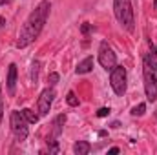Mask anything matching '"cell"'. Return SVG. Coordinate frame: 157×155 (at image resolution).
Instances as JSON below:
<instances>
[{"mask_svg":"<svg viewBox=\"0 0 157 155\" xmlns=\"http://www.w3.org/2000/svg\"><path fill=\"white\" fill-rule=\"evenodd\" d=\"M119 152H121V150H119L117 146H115V148H110V150H108V153H119Z\"/></svg>","mask_w":157,"mask_h":155,"instance_id":"cell-19","label":"cell"},{"mask_svg":"<svg viewBox=\"0 0 157 155\" xmlns=\"http://www.w3.org/2000/svg\"><path fill=\"white\" fill-rule=\"evenodd\" d=\"M48 82H49V86H55V84L59 82V73H49V77H48Z\"/></svg>","mask_w":157,"mask_h":155,"instance_id":"cell-15","label":"cell"},{"mask_svg":"<svg viewBox=\"0 0 157 155\" xmlns=\"http://www.w3.org/2000/svg\"><path fill=\"white\" fill-rule=\"evenodd\" d=\"M143 77H144V93L150 102L157 99V73L154 64V55H146L143 60Z\"/></svg>","mask_w":157,"mask_h":155,"instance_id":"cell-2","label":"cell"},{"mask_svg":"<svg viewBox=\"0 0 157 155\" xmlns=\"http://www.w3.org/2000/svg\"><path fill=\"white\" fill-rule=\"evenodd\" d=\"M144 110H146V104H137L133 110H132V115L133 117H141L144 115Z\"/></svg>","mask_w":157,"mask_h":155,"instance_id":"cell-13","label":"cell"},{"mask_svg":"<svg viewBox=\"0 0 157 155\" xmlns=\"http://www.w3.org/2000/svg\"><path fill=\"white\" fill-rule=\"evenodd\" d=\"M93 70V57H86L82 62H78L77 66V75H86V73H90Z\"/></svg>","mask_w":157,"mask_h":155,"instance_id":"cell-9","label":"cell"},{"mask_svg":"<svg viewBox=\"0 0 157 155\" xmlns=\"http://www.w3.org/2000/svg\"><path fill=\"white\" fill-rule=\"evenodd\" d=\"M2 112H4V102H2V88H0V120H2Z\"/></svg>","mask_w":157,"mask_h":155,"instance_id":"cell-17","label":"cell"},{"mask_svg":"<svg viewBox=\"0 0 157 155\" xmlns=\"http://www.w3.org/2000/svg\"><path fill=\"white\" fill-rule=\"evenodd\" d=\"M4 24H6V18H4V17H0V29L4 28Z\"/></svg>","mask_w":157,"mask_h":155,"instance_id":"cell-20","label":"cell"},{"mask_svg":"<svg viewBox=\"0 0 157 155\" xmlns=\"http://www.w3.org/2000/svg\"><path fill=\"white\" fill-rule=\"evenodd\" d=\"M110 84L115 91V95H124L126 93V70L122 66H115L110 75Z\"/></svg>","mask_w":157,"mask_h":155,"instance_id":"cell-6","label":"cell"},{"mask_svg":"<svg viewBox=\"0 0 157 155\" xmlns=\"http://www.w3.org/2000/svg\"><path fill=\"white\" fill-rule=\"evenodd\" d=\"M53 99H55V91L53 88H46L39 97V112L40 115H48L49 113V108L53 104Z\"/></svg>","mask_w":157,"mask_h":155,"instance_id":"cell-7","label":"cell"},{"mask_svg":"<svg viewBox=\"0 0 157 155\" xmlns=\"http://www.w3.org/2000/svg\"><path fill=\"white\" fill-rule=\"evenodd\" d=\"M110 112H112L110 108H101V110L97 112V117H108L110 115Z\"/></svg>","mask_w":157,"mask_h":155,"instance_id":"cell-16","label":"cell"},{"mask_svg":"<svg viewBox=\"0 0 157 155\" xmlns=\"http://www.w3.org/2000/svg\"><path fill=\"white\" fill-rule=\"evenodd\" d=\"M113 13H115V18L119 20V24L128 29V31H133V9H132V4L130 0H113Z\"/></svg>","mask_w":157,"mask_h":155,"instance_id":"cell-3","label":"cell"},{"mask_svg":"<svg viewBox=\"0 0 157 155\" xmlns=\"http://www.w3.org/2000/svg\"><path fill=\"white\" fill-rule=\"evenodd\" d=\"M154 6H155V7H157V0H155V2H154Z\"/></svg>","mask_w":157,"mask_h":155,"instance_id":"cell-22","label":"cell"},{"mask_svg":"<svg viewBox=\"0 0 157 155\" xmlns=\"http://www.w3.org/2000/svg\"><path fill=\"white\" fill-rule=\"evenodd\" d=\"M82 33H84V35L90 33V24H82Z\"/></svg>","mask_w":157,"mask_h":155,"instance_id":"cell-18","label":"cell"},{"mask_svg":"<svg viewBox=\"0 0 157 155\" xmlns=\"http://www.w3.org/2000/svg\"><path fill=\"white\" fill-rule=\"evenodd\" d=\"M9 0H0V6H4V4H7Z\"/></svg>","mask_w":157,"mask_h":155,"instance_id":"cell-21","label":"cell"},{"mask_svg":"<svg viewBox=\"0 0 157 155\" xmlns=\"http://www.w3.org/2000/svg\"><path fill=\"white\" fill-rule=\"evenodd\" d=\"M15 88H17V64H9V70H7V93L11 97L15 95Z\"/></svg>","mask_w":157,"mask_h":155,"instance_id":"cell-8","label":"cell"},{"mask_svg":"<svg viewBox=\"0 0 157 155\" xmlns=\"http://www.w3.org/2000/svg\"><path fill=\"white\" fill-rule=\"evenodd\" d=\"M73 152L77 155H88L91 152V144L86 142V141H77V142L73 144Z\"/></svg>","mask_w":157,"mask_h":155,"instance_id":"cell-10","label":"cell"},{"mask_svg":"<svg viewBox=\"0 0 157 155\" xmlns=\"http://www.w3.org/2000/svg\"><path fill=\"white\" fill-rule=\"evenodd\" d=\"M22 113L26 117V120L28 122H31V124H35V122H39V115L33 112V110H29V108H26V110H22Z\"/></svg>","mask_w":157,"mask_h":155,"instance_id":"cell-11","label":"cell"},{"mask_svg":"<svg viewBox=\"0 0 157 155\" xmlns=\"http://www.w3.org/2000/svg\"><path fill=\"white\" fill-rule=\"evenodd\" d=\"M11 130L15 133V139L17 141H26L29 130H28V120L22 112H11Z\"/></svg>","mask_w":157,"mask_h":155,"instance_id":"cell-4","label":"cell"},{"mask_svg":"<svg viewBox=\"0 0 157 155\" xmlns=\"http://www.w3.org/2000/svg\"><path fill=\"white\" fill-rule=\"evenodd\" d=\"M66 100H68L70 106H78V99H77V95H75L73 91H70V93L66 95Z\"/></svg>","mask_w":157,"mask_h":155,"instance_id":"cell-14","label":"cell"},{"mask_svg":"<svg viewBox=\"0 0 157 155\" xmlns=\"http://www.w3.org/2000/svg\"><path fill=\"white\" fill-rule=\"evenodd\" d=\"M99 64L104 70H110V71L117 66V55L108 46V42H101V47H99Z\"/></svg>","mask_w":157,"mask_h":155,"instance_id":"cell-5","label":"cell"},{"mask_svg":"<svg viewBox=\"0 0 157 155\" xmlns=\"http://www.w3.org/2000/svg\"><path fill=\"white\" fill-rule=\"evenodd\" d=\"M39 71H40V62L39 60H33L31 64V82H39Z\"/></svg>","mask_w":157,"mask_h":155,"instance_id":"cell-12","label":"cell"},{"mask_svg":"<svg viewBox=\"0 0 157 155\" xmlns=\"http://www.w3.org/2000/svg\"><path fill=\"white\" fill-rule=\"evenodd\" d=\"M49 9H51V4L48 0H42L39 6L29 13V17L26 18L20 33H18V40H17V47H26L29 46L33 40L37 39L49 17Z\"/></svg>","mask_w":157,"mask_h":155,"instance_id":"cell-1","label":"cell"},{"mask_svg":"<svg viewBox=\"0 0 157 155\" xmlns=\"http://www.w3.org/2000/svg\"><path fill=\"white\" fill-rule=\"evenodd\" d=\"M155 119H157V110H155Z\"/></svg>","mask_w":157,"mask_h":155,"instance_id":"cell-24","label":"cell"},{"mask_svg":"<svg viewBox=\"0 0 157 155\" xmlns=\"http://www.w3.org/2000/svg\"><path fill=\"white\" fill-rule=\"evenodd\" d=\"M155 73H157V64H155Z\"/></svg>","mask_w":157,"mask_h":155,"instance_id":"cell-23","label":"cell"}]
</instances>
